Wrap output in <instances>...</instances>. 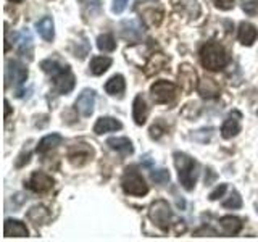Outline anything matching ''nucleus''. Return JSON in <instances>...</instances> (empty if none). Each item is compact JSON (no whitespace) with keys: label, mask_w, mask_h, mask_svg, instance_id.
Listing matches in <instances>:
<instances>
[{"label":"nucleus","mask_w":258,"mask_h":242,"mask_svg":"<svg viewBox=\"0 0 258 242\" xmlns=\"http://www.w3.org/2000/svg\"><path fill=\"white\" fill-rule=\"evenodd\" d=\"M28 216H29V220H31V221H34L36 224H40V223L47 221L48 212H47V210H45L44 207H32V208L29 210Z\"/></svg>","instance_id":"nucleus-28"},{"label":"nucleus","mask_w":258,"mask_h":242,"mask_svg":"<svg viewBox=\"0 0 258 242\" xmlns=\"http://www.w3.org/2000/svg\"><path fill=\"white\" fill-rule=\"evenodd\" d=\"M40 68L48 73L53 78L55 91L58 94H70L75 87V75L71 73L68 65H63L58 60H44L40 63Z\"/></svg>","instance_id":"nucleus-1"},{"label":"nucleus","mask_w":258,"mask_h":242,"mask_svg":"<svg viewBox=\"0 0 258 242\" xmlns=\"http://www.w3.org/2000/svg\"><path fill=\"white\" fill-rule=\"evenodd\" d=\"M10 115V103H8V100H5V118Z\"/></svg>","instance_id":"nucleus-35"},{"label":"nucleus","mask_w":258,"mask_h":242,"mask_svg":"<svg viewBox=\"0 0 258 242\" xmlns=\"http://www.w3.org/2000/svg\"><path fill=\"white\" fill-rule=\"evenodd\" d=\"M179 79H181V84L184 87V91H192L194 86H196V79H197V75L194 68H190L189 65H182L179 68Z\"/></svg>","instance_id":"nucleus-22"},{"label":"nucleus","mask_w":258,"mask_h":242,"mask_svg":"<svg viewBox=\"0 0 258 242\" xmlns=\"http://www.w3.org/2000/svg\"><path fill=\"white\" fill-rule=\"evenodd\" d=\"M111 67V58L110 56H94V58L91 60V65H89V70H91L92 75L95 76H100L103 75L105 71H107L108 68Z\"/></svg>","instance_id":"nucleus-23"},{"label":"nucleus","mask_w":258,"mask_h":242,"mask_svg":"<svg viewBox=\"0 0 258 242\" xmlns=\"http://www.w3.org/2000/svg\"><path fill=\"white\" fill-rule=\"evenodd\" d=\"M18 50L24 55V53H31L32 52V36L28 29H23L21 34L18 36ZM31 56V55H29Z\"/></svg>","instance_id":"nucleus-25"},{"label":"nucleus","mask_w":258,"mask_h":242,"mask_svg":"<svg viewBox=\"0 0 258 242\" xmlns=\"http://www.w3.org/2000/svg\"><path fill=\"white\" fill-rule=\"evenodd\" d=\"M121 188L129 196L137 197H142L149 192V186L145 184L144 177L137 171H134V169H126L123 179H121Z\"/></svg>","instance_id":"nucleus-5"},{"label":"nucleus","mask_w":258,"mask_h":242,"mask_svg":"<svg viewBox=\"0 0 258 242\" xmlns=\"http://www.w3.org/2000/svg\"><path fill=\"white\" fill-rule=\"evenodd\" d=\"M28 188L32 192L42 194V192H47V191H50L53 188V179L48 174L42 173V171H36V173H32L31 177H29Z\"/></svg>","instance_id":"nucleus-10"},{"label":"nucleus","mask_w":258,"mask_h":242,"mask_svg":"<svg viewBox=\"0 0 258 242\" xmlns=\"http://www.w3.org/2000/svg\"><path fill=\"white\" fill-rule=\"evenodd\" d=\"M226 189H228V186H226V184H220L213 192H210V200H218L220 197H223Z\"/></svg>","instance_id":"nucleus-34"},{"label":"nucleus","mask_w":258,"mask_h":242,"mask_svg":"<svg viewBox=\"0 0 258 242\" xmlns=\"http://www.w3.org/2000/svg\"><path fill=\"white\" fill-rule=\"evenodd\" d=\"M213 4L216 8H220V10H231L234 8V4H236V0H213Z\"/></svg>","instance_id":"nucleus-32"},{"label":"nucleus","mask_w":258,"mask_h":242,"mask_svg":"<svg viewBox=\"0 0 258 242\" xmlns=\"http://www.w3.org/2000/svg\"><path fill=\"white\" fill-rule=\"evenodd\" d=\"M179 10L187 15L189 18H197V16L200 15V5L197 0H182V2H179Z\"/></svg>","instance_id":"nucleus-26"},{"label":"nucleus","mask_w":258,"mask_h":242,"mask_svg":"<svg viewBox=\"0 0 258 242\" xmlns=\"http://www.w3.org/2000/svg\"><path fill=\"white\" fill-rule=\"evenodd\" d=\"M237 37H239V40H240V44L242 45H247V47H250L252 45L255 40H256V37H258V29L253 26L252 23H240L239 24V31H237Z\"/></svg>","instance_id":"nucleus-14"},{"label":"nucleus","mask_w":258,"mask_h":242,"mask_svg":"<svg viewBox=\"0 0 258 242\" xmlns=\"http://www.w3.org/2000/svg\"><path fill=\"white\" fill-rule=\"evenodd\" d=\"M129 0H113V5H111V12L113 13H123L124 8L127 7Z\"/></svg>","instance_id":"nucleus-33"},{"label":"nucleus","mask_w":258,"mask_h":242,"mask_svg":"<svg viewBox=\"0 0 258 242\" xmlns=\"http://www.w3.org/2000/svg\"><path fill=\"white\" fill-rule=\"evenodd\" d=\"M197 91H199V94L202 97H205V99H215V97L220 95L221 87H220V84H218L215 79L205 78V79H202L200 83H199Z\"/></svg>","instance_id":"nucleus-16"},{"label":"nucleus","mask_w":258,"mask_h":242,"mask_svg":"<svg viewBox=\"0 0 258 242\" xmlns=\"http://www.w3.org/2000/svg\"><path fill=\"white\" fill-rule=\"evenodd\" d=\"M142 24L137 21V20H127L123 21L119 26V34L124 40L127 42H139L141 37H142Z\"/></svg>","instance_id":"nucleus-9"},{"label":"nucleus","mask_w":258,"mask_h":242,"mask_svg":"<svg viewBox=\"0 0 258 242\" xmlns=\"http://www.w3.org/2000/svg\"><path fill=\"white\" fill-rule=\"evenodd\" d=\"M97 47L102 52H113L116 48V40L111 34H102L97 37Z\"/></svg>","instance_id":"nucleus-27"},{"label":"nucleus","mask_w":258,"mask_h":242,"mask_svg":"<svg viewBox=\"0 0 258 242\" xmlns=\"http://www.w3.org/2000/svg\"><path fill=\"white\" fill-rule=\"evenodd\" d=\"M123 128V125L119 123L118 119L111 118V116H102L97 119V123L94 125V133L95 134H105V133H113V131H118V129Z\"/></svg>","instance_id":"nucleus-15"},{"label":"nucleus","mask_w":258,"mask_h":242,"mask_svg":"<svg viewBox=\"0 0 258 242\" xmlns=\"http://www.w3.org/2000/svg\"><path fill=\"white\" fill-rule=\"evenodd\" d=\"M36 28H37V32L40 34L44 40L47 42H52L53 37H55V24H53V20L50 16H44V18H40L37 23H36Z\"/></svg>","instance_id":"nucleus-19"},{"label":"nucleus","mask_w":258,"mask_h":242,"mask_svg":"<svg viewBox=\"0 0 258 242\" xmlns=\"http://www.w3.org/2000/svg\"><path fill=\"white\" fill-rule=\"evenodd\" d=\"M152 181L153 183H157V184H166L169 183V171L165 168H161V169H155L152 174Z\"/></svg>","instance_id":"nucleus-30"},{"label":"nucleus","mask_w":258,"mask_h":242,"mask_svg":"<svg viewBox=\"0 0 258 242\" xmlns=\"http://www.w3.org/2000/svg\"><path fill=\"white\" fill-rule=\"evenodd\" d=\"M223 207L224 208H232V210L240 208L242 207V197L239 196V192L237 191H232L231 192V197L228 200L223 202Z\"/></svg>","instance_id":"nucleus-29"},{"label":"nucleus","mask_w":258,"mask_h":242,"mask_svg":"<svg viewBox=\"0 0 258 242\" xmlns=\"http://www.w3.org/2000/svg\"><path fill=\"white\" fill-rule=\"evenodd\" d=\"M200 62L210 71H220L228 65L229 58L220 42H207L200 50Z\"/></svg>","instance_id":"nucleus-3"},{"label":"nucleus","mask_w":258,"mask_h":242,"mask_svg":"<svg viewBox=\"0 0 258 242\" xmlns=\"http://www.w3.org/2000/svg\"><path fill=\"white\" fill-rule=\"evenodd\" d=\"M174 165L177 168V176H179V183L182 184V188L185 191H192L197 183V174H199L197 161L182 152H176Z\"/></svg>","instance_id":"nucleus-2"},{"label":"nucleus","mask_w":258,"mask_h":242,"mask_svg":"<svg viewBox=\"0 0 258 242\" xmlns=\"http://www.w3.org/2000/svg\"><path fill=\"white\" fill-rule=\"evenodd\" d=\"M10 2H15V4H20V2H23V0H10Z\"/></svg>","instance_id":"nucleus-36"},{"label":"nucleus","mask_w":258,"mask_h":242,"mask_svg":"<svg viewBox=\"0 0 258 242\" xmlns=\"http://www.w3.org/2000/svg\"><path fill=\"white\" fill-rule=\"evenodd\" d=\"M5 79H7V86L13 84V86H21L24 81L28 79V68L18 60H10L7 62V68H5Z\"/></svg>","instance_id":"nucleus-7"},{"label":"nucleus","mask_w":258,"mask_h":242,"mask_svg":"<svg viewBox=\"0 0 258 242\" xmlns=\"http://www.w3.org/2000/svg\"><path fill=\"white\" fill-rule=\"evenodd\" d=\"M150 94L153 97V100L157 103H169L176 99L177 95V87L169 83V81H157L150 87Z\"/></svg>","instance_id":"nucleus-6"},{"label":"nucleus","mask_w":258,"mask_h":242,"mask_svg":"<svg viewBox=\"0 0 258 242\" xmlns=\"http://www.w3.org/2000/svg\"><path fill=\"white\" fill-rule=\"evenodd\" d=\"M107 145H108L111 150L119 152L123 157L131 155V153L134 152L133 142L129 141L127 137H110V139L107 141Z\"/></svg>","instance_id":"nucleus-18"},{"label":"nucleus","mask_w":258,"mask_h":242,"mask_svg":"<svg viewBox=\"0 0 258 242\" xmlns=\"http://www.w3.org/2000/svg\"><path fill=\"white\" fill-rule=\"evenodd\" d=\"M124 89H126V83H124V78L121 75L111 76L107 81V84H105V91L110 95H121L124 92Z\"/></svg>","instance_id":"nucleus-24"},{"label":"nucleus","mask_w":258,"mask_h":242,"mask_svg":"<svg viewBox=\"0 0 258 242\" xmlns=\"http://www.w3.org/2000/svg\"><path fill=\"white\" fill-rule=\"evenodd\" d=\"M149 218H150V221L157 226V228H160L161 231L166 232L169 229V224H171V218H173L171 207H169V204L166 200L158 199L150 205Z\"/></svg>","instance_id":"nucleus-4"},{"label":"nucleus","mask_w":258,"mask_h":242,"mask_svg":"<svg viewBox=\"0 0 258 242\" xmlns=\"http://www.w3.org/2000/svg\"><path fill=\"white\" fill-rule=\"evenodd\" d=\"M147 116H149V107L145 103V99L142 95H137L133 103V118L136 121V125L142 126L147 121Z\"/></svg>","instance_id":"nucleus-17"},{"label":"nucleus","mask_w":258,"mask_h":242,"mask_svg":"<svg viewBox=\"0 0 258 242\" xmlns=\"http://www.w3.org/2000/svg\"><path fill=\"white\" fill-rule=\"evenodd\" d=\"M94 157V149L87 144H75L68 152V160L75 166H83Z\"/></svg>","instance_id":"nucleus-8"},{"label":"nucleus","mask_w":258,"mask_h":242,"mask_svg":"<svg viewBox=\"0 0 258 242\" xmlns=\"http://www.w3.org/2000/svg\"><path fill=\"white\" fill-rule=\"evenodd\" d=\"M94 107H95V91L84 89L76 100V110L83 116H91L94 113Z\"/></svg>","instance_id":"nucleus-11"},{"label":"nucleus","mask_w":258,"mask_h":242,"mask_svg":"<svg viewBox=\"0 0 258 242\" xmlns=\"http://www.w3.org/2000/svg\"><path fill=\"white\" fill-rule=\"evenodd\" d=\"M4 234L7 237H28L29 231L23 221L8 218V220H5V224H4Z\"/></svg>","instance_id":"nucleus-12"},{"label":"nucleus","mask_w":258,"mask_h":242,"mask_svg":"<svg viewBox=\"0 0 258 242\" xmlns=\"http://www.w3.org/2000/svg\"><path fill=\"white\" fill-rule=\"evenodd\" d=\"M63 142V137L60 134H48L45 137H42V139L39 141V145H37V152L39 153H47V152H50L53 150L55 147H58V145Z\"/></svg>","instance_id":"nucleus-21"},{"label":"nucleus","mask_w":258,"mask_h":242,"mask_svg":"<svg viewBox=\"0 0 258 242\" xmlns=\"http://www.w3.org/2000/svg\"><path fill=\"white\" fill-rule=\"evenodd\" d=\"M242 10H244L248 16H256L258 15V0H244V2H242Z\"/></svg>","instance_id":"nucleus-31"},{"label":"nucleus","mask_w":258,"mask_h":242,"mask_svg":"<svg viewBox=\"0 0 258 242\" xmlns=\"http://www.w3.org/2000/svg\"><path fill=\"white\" fill-rule=\"evenodd\" d=\"M220 224H221L224 236H236V234H239L242 229V221L237 216H232V215L223 216L220 220Z\"/></svg>","instance_id":"nucleus-20"},{"label":"nucleus","mask_w":258,"mask_h":242,"mask_svg":"<svg viewBox=\"0 0 258 242\" xmlns=\"http://www.w3.org/2000/svg\"><path fill=\"white\" fill-rule=\"evenodd\" d=\"M240 133V113L234 111L232 115L228 116L221 126V136L224 139H231V137L237 136Z\"/></svg>","instance_id":"nucleus-13"}]
</instances>
